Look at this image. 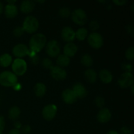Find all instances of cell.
Segmentation results:
<instances>
[{"mask_svg": "<svg viewBox=\"0 0 134 134\" xmlns=\"http://www.w3.org/2000/svg\"><path fill=\"white\" fill-rule=\"evenodd\" d=\"M47 44V38L43 34H36L33 35L30 40V51L37 54L40 52Z\"/></svg>", "mask_w": 134, "mask_h": 134, "instance_id": "obj_1", "label": "cell"}, {"mask_svg": "<svg viewBox=\"0 0 134 134\" xmlns=\"http://www.w3.org/2000/svg\"><path fill=\"white\" fill-rule=\"evenodd\" d=\"M18 83V77L14 73L9 71H5L0 73V84L5 87H13Z\"/></svg>", "mask_w": 134, "mask_h": 134, "instance_id": "obj_2", "label": "cell"}, {"mask_svg": "<svg viewBox=\"0 0 134 134\" xmlns=\"http://www.w3.org/2000/svg\"><path fill=\"white\" fill-rule=\"evenodd\" d=\"M39 26V23L37 18L34 16H27L24 20L22 27L25 32L31 34L37 31Z\"/></svg>", "mask_w": 134, "mask_h": 134, "instance_id": "obj_3", "label": "cell"}, {"mask_svg": "<svg viewBox=\"0 0 134 134\" xmlns=\"http://www.w3.org/2000/svg\"><path fill=\"white\" fill-rule=\"evenodd\" d=\"M27 64L22 58H16L12 63L13 73L16 76H22L27 71Z\"/></svg>", "mask_w": 134, "mask_h": 134, "instance_id": "obj_4", "label": "cell"}, {"mask_svg": "<svg viewBox=\"0 0 134 134\" xmlns=\"http://www.w3.org/2000/svg\"><path fill=\"white\" fill-rule=\"evenodd\" d=\"M71 19L74 23L79 26H83L86 24L88 21V17L86 13L83 9H75L71 13Z\"/></svg>", "mask_w": 134, "mask_h": 134, "instance_id": "obj_5", "label": "cell"}, {"mask_svg": "<svg viewBox=\"0 0 134 134\" xmlns=\"http://www.w3.org/2000/svg\"><path fill=\"white\" fill-rule=\"evenodd\" d=\"M88 43L94 49H99L103 45V38L99 33L93 32L88 36Z\"/></svg>", "mask_w": 134, "mask_h": 134, "instance_id": "obj_6", "label": "cell"}, {"mask_svg": "<svg viewBox=\"0 0 134 134\" xmlns=\"http://www.w3.org/2000/svg\"><path fill=\"white\" fill-rule=\"evenodd\" d=\"M45 50L47 55L50 57H58L60 52V44L57 41L51 40L46 44Z\"/></svg>", "mask_w": 134, "mask_h": 134, "instance_id": "obj_7", "label": "cell"}, {"mask_svg": "<svg viewBox=\"0 0 134 134\" xmlns=\"http://www.w3.org/2000/svg\"><path fill=\"white\" fill-rule=\"evenodd\" d=\"M118 84L122 88H127L133 85V76L132 73L124 72L118 80Z\"/></svg>", "mask_w": 134, "mask_h": 134, "instance_id": "obj_8", "label": "cell"}, {"mask_svg": "<svg viewBox=\"0 0 134 134\" xmlns=\"http://www.w3.org/2000/svg\"><path fill=\"white\" fill-rule=\"evenodd\" d=\"M57 113V107L54 104H48L46 105L42 111V115L44 120L51 121L54 119Z\"/></svg>", "mask_w": 134, "mask_h": 134, "instance_id": "obj_9", "label": "cell"}, {"mask_svg": "<svg viewBox=\"0 0 134 134\" xmlns=\"http://www.w3.org/2000/svg\"><path fill=\"white\" fill-rule=\"evenodd\" d=\"M13 54L18 58H22L26 56H28L30 49L26 45L24 44H18L13 47L12 50Z\"/></svg>", "mask_w": 134, "mask_h": 134, "instance_id": "obj_10", "label": "cell"}, {"mask_svg": "<svg viewBox=\"0 0 134 134\" xmlns=\"http://www.w3.org/2000/svg\"><path fill=\"white\" fill-rule=\"evenodd\" d=\"M51 75L56 81H64L67 77V72L64 68L57 65L51 69Z\"/></svg>", "mask_w": 134, "mask_h": 134, "instance_id": "obj_11", "label": "cell"}, {"mask_svg": "<svg viewBox=\"0 0 134 134\" xmlns=\"http://www.w3.org/2000/svg\"><path fill=\"white\" fill-rule=\"evenodd\" d=\"M62 39L65 42L71 43L75 39V31L71 27L66 26L62 29L61 31Z\"/></svg>", "mask_w": 134, "mask_h": 134, "instance_id": "obj_12", "label": "cell"}, {"mask_svg": "<svg viewBox=\"0 0 134 134\" xmlns=\"http://www.w3.org/2000/svg\"><path fill=\"white\" fill-rule=\"evenodd\" d=\"M111 113L110 110L107 108H102L98 112V115H97V120L98 122L100 123H107L111 120Z\"/></svg>", "mask_w": 134, "mask_h": 134, "instance_id": "obj_13", "label": "cell"}, {"mask_svg": "<svg viewBox=\"0 0 134 134\" xmlns=\"http://www.w3.org/2000/svg\"><path fill=\"white\" fill-rule=\"evenodd\" d=\"M72 90L75 93L77 98L83 99L88 94V91L86 88L83 85H82L80 82H77V83L73 85Z\"/></svg>", "mask_w": 134, "mask_h": 134, "instance_id": "obj_14", "label": "cell"}, {"mask_svg": "<svg viewBox=\"0 0 134 134\" xmlns=\"http://www.w3.org/2000/svg\"><path fill=\"white\" fill-rule=\"evenodd\" d=\"M62 99L67 104H73L77 101V98L72 89H66L62 92Z\"/></svg>", "mask_w": 134, "mask_h": 134, "instance_id": "obj_15", "label": "cell"}, {"mask_svg": "<svg viewBox=\"0 0 134 134\" xmlns=\"http://www.w3.org/2000/svg\"><path fill=\"white\" fill-rule=\"evenodd\" d=\"M78 51V47L75 43H68L65 44L64 47V54L70 58L73 57L77 54Z\"/></svg>", "mask_w": 134, "mask_h": 134, "instance_id": "obj_16", "label": "cell"}, {"mask_svg": "<svg viewBox=\"0 0 134 134\" xmlns=\"http://www.w3.org/2000/svg\"><path fill=\"white\" fill-rule=\"evenodd\" d=\"M4 13L7 18H13L18 14V8L14 4H7L4 9Z\"/></svg>", "mask_w": 134, "mask_h": 134, "instance_id": "obj_17", "label": "cell"}, {"mask_svg": "<svg viewBox=\"0 0 134 134\" xmlns=\"http://www.w3.org/2000/svg\"><path fill=\"white\" fill-rule=\"evenodd\" d=\"M35 9V3L34 1H30V0H26L22 1L20 5V11L25 14H28L31 13Z\"/></svg>", "mask_w": 134, "mask_h": 134, "instance_id": "obj_18", "label": "cell"}, {"mask_svg": "<svg viewBox=\"0 0 134 134\" xmlns=\"http://www.w3.org/2000/svg\"><path fill=\"white\" fill-rule=\"evenodd\" d=\"M99 78L104 84H109L112 82L113 75L111 72L107 69H102L99 73Z\"/></svg>", "mask_w": 134, "mask_h": 134, "instance_id": "obj_19", "label": "cell"}, {"mask_svg": "<svg viewBox=\"0 0 134 134\" xmlns=\"http://www.w3.org/2000/svg\"><path fill=\"white\" fill-rule=\"evenodd\" d=\"M85 77L86 81L90 83H94L96 82L98 75L96 71L93 69H88L85 72Z\"/></svg>", "mask_w": 134, "mask_h": 134, "instance_id": "obj_20", "label": "cell"}, {"mask_svg": "<svg viewBox=\"0 0 134 134\" xmlns=\"http://www.w3.org/2000/svg\"><path fill=\"white\" fill-rule=\"evenodd\" d=\"M56 64L60 68H65L70 64V58L65 54H60L56 59Z\"/></svg>", "mask_w": 134, "mask_h": 134, "instance_id": "obj_21", "label": "cell"}, {"mask_svg": "<svg viewBox=\"0 0 134 134\" xmlns=\"http://www.w3.org/2000/svg\"><path fill=\"white\" fill-rule=\"evenodd\" d=\"M47 87L42 82H38L34 86V92L37 97H43L45 95Z\"/></svg>", "mask_w": 134, "mask_h": 134, "instance_id": "obj_22", "label": "cell"}, {"mask_svg": "<svg viewBox=\"0 0 134 134\" xmlns=\"http://www.w3.org/2000/svg\"><path fill=\"white\" fill-rule=\"evenodd\" d=\"M13 63V58L10 54H3L0 56V65L3 68H7Z\"/></svg>", "mask_w": 134, "mask_h": 134, "instance_id": "obj_23", "label": "cell"}, {"mask_svg": "<svg viewBox=\"0 0 134 134\" xmlns=\"http://www.w3.org/2000/svg\"><path fill=\"white\" fill-rule=\"evenodd\" d=\"M9 118L13 121L18 120L20 116V109L16 106L12 107L9 111Z\"/></svg>", "mask_w": 134, "mask_h": 134, "instance_id": "obj_24", "label": "cell"}, {"mask_svg": "<svg viewBox=\"0 0 134 134\" xmlns=\"http://www.w3.org/2000/svg\"><path fill=\"white\" fill-rule=\"evenodd\" d=\"M81 63L84 66L86 67V68H90V67L92 66L94 60H93V58L90 55L85 54L82 55V57H81Z\"/></svg>", "mask_w": 134, "mask_h": 134, "instance_id": "obj_25", "label": "cell"}, {"mask_svg": "<svg viewBox=\"0 0 134 134\" xmlns=\"http://www.w3.org/2000/svg\"><path fill=\"white\" fill-rule=\"evenodd\" d=\"M88 31L87 29L81 27L75 32V38L79 41H84L88 37Z\"/></svg>", "mask_w": 134, "mask_h": 134, "instance_id": "obj_26", "label": "cell"}, {"mask_svg": "<svg viewBox=\"0 0 134 134\" xmlns=\"http://www.w3.org/2000/svg\"><path fill=\"white\" fill-rule=\"evenodd\" d=\"M41 64L43 68L47 69H50V70L54 67L52 60L51 59L48 58H43L41 62Z\"/></svg>", "mask_w": 134, "mask_h": 134, "instance_id": "obj_27", "label": "cell"}, {"mask_svg": "<svg viewBox=\"0 0 134 134\" xmlns=\"http://www.w3.org/2000/svg\"><path fill=\"white\" fill-rule=\"evenodd\" d=\"M59 15L62 18H68L69 16H71V10L68 7H62L59 10Z\"/></svg>", "mask_w": 134, "mask_h": 134, "instance_id": "obj_28", "label": "cell"}, {"mask_svg": "<svg viewBox=\"0 0 134 134\" xmlns=\"http://www.w3.org/2000/svg\"><path fill=\"white\" fill-rule=\"evenodd\" d=\"M126 58L127 60H130V61H133L134 59V48L133 47H129L128 49L126 50L125 53Z\"/></svg>", "mask_w": 134, "mask_h": 134, "instance_id": "obj_29", "label": "cell"}, {"mask_svg": "<svg viewBox=\"0 0 134 134\" xmlns=\"http://www.w3.org/2000/svg\"><path fill=\"white\" fill-rule=\"evenodd\" d=\"M24 30L23 27L22 26H17L13 30V35L16 37H22L24 35Z\"/></svg>", "mask_w": 134, "mask_h": 134, "instance_id": "obj_30", "label": "cell"}, {"mask_svg": "<svg viewBox=\"0 0 134 134\" xmlns=\"http://www.w3.org/2000/svg\"><path fill=\"white\" fill-rule=\"evenodd\" d=\"M95 105L99 108H102L105 105V99L103 97L98 96L95 99Z\"/></svg>", "mask_w": 134, "mask_h": 134, "instance_id": "obj_31", "label": "cell"}, {"mask_svg": "<svg viewBox=\"0 0 134 134\" xmlns=\"http://www.w3.org/2000/svg\"><path fill=\"white\" fill-rule=\"evenodd\" d=\"M89 27L92 31H96L99 28V24L98 21L92 20L90 22Z\"/></svg>", "mask_w": 134, "mask_h": 134, "instance_id": "obj_32", "label": "cell"}, {"mask_svg": "<svg viewBox=\"0 0 134 134\" xmlns=\"http://www.w3.org/2000/svg\"><path fill=\"white\" fill-rule=\"evenodd\" d=\"M132 68H133L132 65L128 62H124L122 64V69L127 73H132V69H133Z\"/></svg>", "mask_w": 134, "mask_h": 134, "instance_id": "obj_33", "label": "cell"}, {"mask_svg": "<svg viewBox=\"0 0 134 134\" xmlns=\"http://www.w3.org/2000/svg\"><path fill=\"white\" fill-rule=\"evenodd\" d=\"M30 61L33 65H37L39 62V56L36 54L31 57H30Z\"/></svg>", "mask_w": 134, "mask_h": 134, "instance_id": "obj_34", "label": "cell"}, {"mask_svg": "<svg viewBox=\"0 0 134 134\" xmlns=\"http://www.w3.org/2000/svg\"><path fill=\"white\" fill-rule=\"evenodd\" d=\"M5 126V119H4L3 116L0 115V133H2L3 131L4 130Z\"/></svg>", "mask_w": 134, "mask_h": 134, "instance_id": "obj_35", "label": "cell"}, {"mask_svg": "<svg viewBox=\"0 0 134 134\" xmlns=\"http://www.w3.org/2000/svg\"><path fill=\"white\" fill-rule=\"evenodd\" d=\"M119 134H132V132L130 128L124 126L120 129V133Z\"/></svg>", "mask_w": 134, "mask_h": 134, "instance_id": "obj_36", "label": "cell"}, {"mask_svg": "<svg viewBox=\"0 0 134 134\" xmlns=\"http://www.w3.org/2000/svg\"><path fill=\"white\" fill-rule=\"evenodd\" d=\"M22 132H23L24 133H29L30 132H31V127L29 125H25L24 126H22Z\"/></svg>", "mask_w": 134, "mask_h": 134, "instance_id": "obj_37", "label": "cell"}, {"mask_svg": "<svg viewBox=\"0 0 134 134\" xmlns=\"http://www.w3.org/2000/svg\"><path fill=\"white\" fill-rule=\"evenodd\" d=\"M113 3L119 6H122L126 3L127 1L126 0H116V1H113Z\"/></svg>", "mask_w": 134, "mask_h": 134, "instance_id": "obj_38", "label": "cell"}, {"mask_svg": "<svg viewBox=\"0 0 134 134\" xmlns=\"http://www.w3.org/2000/svg\"><path fill=\"white\" fill-rule=\"evenodd\" d=\"M126 31H128V33L131 35H133V27L132 25H128L126 27Z\"/></svg>", "mask_w": 134, "mask_h": 134, "instance_id": "obj_39", "label": "cell"}, {"mask_svg": "<svg viewBox=\"0 0 134 134\" xmlns=\"http://www.w3.org/2000/svg\"><path fill=\"white\" fill-rule=\"evenodd\" d=\"M8 134H21L20 131L19 130H17L14 128V129H12L10 132L8 133Z\"/></svg>", "mask_w": 134, "mask_h": 134, "instance_id": "obj_40", "label": "cell"}, {"mask_svg": "<svg viewBox=\"0 0 134 134\" xmlns=\"http://www.w3.org/2000/svg\"><path fill=\"white\" fill-rule=\"evenodd\" d=\"M14 128H15V129H17V130H19L20 128H22V124H21L20 122L19 121H16L15 122H14Z\"/></svg>", "mask_w": 134, "mask_h": 134, "instance_id": "obj_41", "label": "cell"}, {"mask_svg": "<svg viewBox=\"0 0 134 134\" xmlns=\"http://www.w3.org/2000/svg\"><path fill=\"white\" fill-rule=\"evenodd\" d=\"M13 88H14V90H20L21 89V88H22V86H21L20 84V83H17L16 85H15V86H13Z\"/></svg>", "mask_w": 134, "mask_h": 134, "instance_id": "obj_42", "label": "cell"}, {"mask_svg": "<svg viewBox=\"0 0 134 134\" xmlns=\"http://www.w3.org/2000/svg\"><path fill=\"white\" fill-rule=\"evenodd\" d=\"M106 134H119V133L118 132H116V130H111L107 132Z\"/></svg>", "mask_w": 134, "mask_h": 134, "instance_id": "obj_43", "label": "cell"}, {"mask_svg": "<svg viewBox=\"0 0 134 134\" xmlns=\"http://www.w3.org/2000/svg\"><path fill=\"white\" fill-rule=\"evenodd\" d=\"M3 5L2 3L0 2V15L3 13Z\"/></svg>", "mask_w": 134, "mask_h": 134, "instance_id": "obj_44", "label": "cell"}, {"mask_svg": "<svg viewBox=\"0 0 134 134\" xmlns=\"http://www.w3.org/2000/svg\"><path fill=\"white\" fill-rule=\"evenodd\" d=\"M8 4H13L14 5V3H16V1H7Z\"/></svg>", "mask_w": 134, "mask_h": 134, "instance_id": "obj_45", "label": "cell"}, {"mask_svg": "<svg viewBox=\"0 0 134 134\" xmlns=\"http://www.w3.org/2000/svg\"><path fill=\"white\" fill-rule=\"evenodd\" d=\"M130 87H131V91H132V94H133V93H134V92H133V88H134L133 85H132V86H131Z\"/></svg>", "mask_w": 134, "mask_h": 134, "instance_id": "obj_46", "label": "cell"}, {"mask_svg": "<svg viewBox=\"0 0 134 134\" xmlns=\"http://www.w3.org/2000/svg\"><path fill=\"white\" fill-rule=\"evenodd\" d=\"M37 2H38V3H44V1H37Z\"/></svg>", "mask_w": 134, "mask_h": 134, "instance_id": "obj_47", "label": "cell"}, {"mask_svg": "<svg viewBox=\"0 0 134 134\" xmlns=\"http://www.w3.org/2000/svg\"><path fill=\"white\" fill-rule=\"evenodd\" d=\"M0 134H3V133H0Z\"/></svg>", "mask_w": 134, "mask_h": 134, "instance_id": "obj_48", "label": "cell"}]
</instances>
